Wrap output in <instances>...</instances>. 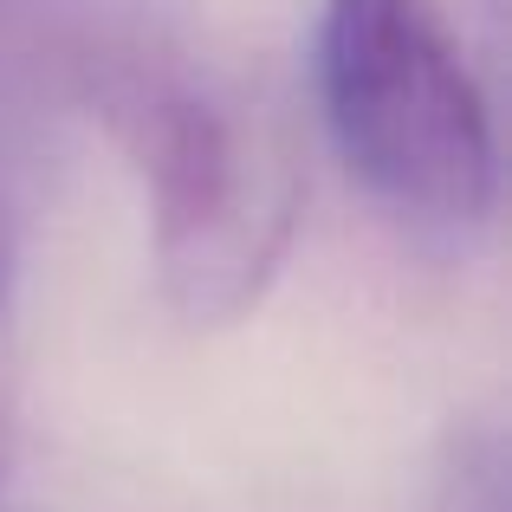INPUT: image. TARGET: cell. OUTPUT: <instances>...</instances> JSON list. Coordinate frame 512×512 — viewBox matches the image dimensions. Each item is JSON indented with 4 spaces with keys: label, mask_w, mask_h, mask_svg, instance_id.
Segmentation results:
<instances>
[{
    "label": "cell",
    "mask_w": 512,
    "mask_h": 512,
    "mask_svg": "<svg viewBox=\"0 0 512 512\" xmlns=\"http://www.w3.org/2000/svg\"><path fill=\"white\" fill-rule=\"evenodd\" d=\"M0 78L124 156L182 325L260 305L305 214V143L266 78L208 59L182 0H0Z\"/></svg>",
    "instance_id": "obj_1"
},
{
    "label": "cell",
    "mask_w": 512,
    "mask_h": 512,
    "mask_svg": "<svg viewBox=\"0 0 512 512\" xmlns=\"http://www.w3.org/2000/svg\"><path fill=\"white\" fill-rule=\"evenodd\" d=\"M312 91L344 169L389 214L435 234L493 214V111L435 0H325Z\"/></svg>",
    "instance_id": "obj_2"
},
{
    "label": "cell",
    "mask_w": 512,
    "mask_h": 512,
    "mask_svg": "<svg viewBox=\"0 0 512 512\" xmlns=\"http://www.w3.org/2000/svg\"><path fill=\"white\" fill-rule=\"evenodd\" d=\"M506 500V467L493 428H461L435 480V512H500Z\"/></svg>",
    "instance_id": "obj_3"
},
{
    "label": "cell",
    "mask_w": 512,
    "mask_h": 512,
    "mask_svg": "<svg viewBox=\"0 0 512 512\" xmlns=\"http://www.w3.org/2000/svg\"><path fill=\"white\" fill-rule=\"evenodd\" d=\"M7 279H13V234L0 221V305H7Z\"/></svg>",
    "instance_id": "obj_4"
}]
</instances>
